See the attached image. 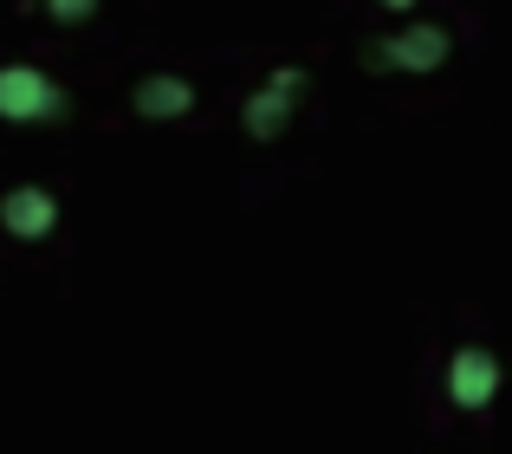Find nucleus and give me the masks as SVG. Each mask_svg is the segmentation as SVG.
Wrapping results in <instances>:
<instances>
[{"mask_svg":"<svg viewBox=\"0 0 512 454\" xmlns=\"http://www.w3.org/2000/svg\"><path fill=\"white\" fill-rule=\"evenodd\" d=\"M59 104H65L59 85H46L33 65H7V72H0V117H20V124H33V117H52Z\"/></svg>","mask_w":512,"mask_h":454,"instance_id":"1","label":"nucleus"},{"mask_svg":"<svg viewBox=\"0 0 512 454\" xmlns=\"http://www.w3.org/2000/svg\"><path fill=\"white\" fill-rule=\"evenodd\" d=\"M493 390H500V364H493L487 351H461V357L448 364V396H454L461 409H487Z\"/></svg>","mask_w":512,"mask_h":454,"instance_id":"2","label":"nucleus"},{"mask_svg":"<svg viewBox=\"0 0 512 454\" xmlns=\"http://www.w3.org/2000/svg\"><path fill=\"white\" fill-rule=\"evenodd\" d=\"M0 221H7L20 240H39V234H52L59 208H52V195H39V189H13L7 202H0Z\"/></svg>","mask_w":512,"mask_h":454,"instance_id":"3","label":"nucleus"},{"mask_svg":"<svg viewBox=\"0 0 512 454\" xmlns=\"http://www.w3.org/2000/svg\"><path fill=\"white\" fill-rule=\"evenodd\" d=\"M188 91L182 85H143V111H182Z\"/></svg>","mask_w":512,"mask_h":454,"instance_id":"4","label":"nucleus"},{"mask_svg":"<svg viewBox=\"0 0 512 454\" xmlns=\"http://www.w3.org/2000/svg\"><path fill=\"white\" fill-rule=\"evenodd\" d=\"M52 13H59V20H85L91 0H52Z\"/></svg>","mask_w":512,"mask_h":454,"instance_id":"5","label":"nucleus"},{"mask_svg":"<svg viewBox=\"0 0 512 454\" xmlns=\"http://www.w3.org/2000/svg\"><path fill=\"white\" fill-rule=\"evenodd\" d=\"M383 7H409V0H383Z\"/></svg>","mask_w":512,"mask_h":454,"instance_id":"6","label":"nucleus"}]
</instances>
